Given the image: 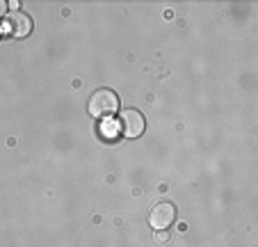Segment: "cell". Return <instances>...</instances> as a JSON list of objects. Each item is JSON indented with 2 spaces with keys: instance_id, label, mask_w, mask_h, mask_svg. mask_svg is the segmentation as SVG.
Returning a JSON list of instances; mask_svg holds the SVG:
<instances>
[{
  "instance_id": "obj_1",
  "label": "cell",
  "mask_w": 258,
  "mask_h": 247,
  "mask_svg": "<svg viewBox=\"0 0 258 247\" xmlns=\"http://www.w3.org/2000/svg\"><path fill=\"white\" fill-rule=\"evenodd\" d=\"M119 110V96L112 89H96L89 98V115L96 117V119H105V117H112Z\"/></svg>"
},
{
  "instance_id": "obj_2",
  "label": "cell",
  "mask_w": 258,
  "mask_h": 247,
  "mask_svg": "<svg viewBox=\"0 0 258 247\" xmlns=\"http://www.w3.org/2000/svg\"><path fill=\"white\" fill-rule=\"evenodd\" d=\"M0 32H5L7 37H14V39H23L32 32V19H30L25 12L16 10L10 12V14L3 19V25H0Z\"/></svg>"
},
{
  "instance_id": "obj_3",
  "label": "cell",
  "mask_w": 258,
  "mask_h": 247,
  "mask_svg": "<svg viewBox=\"0 0 258 247\" xmlns=\"http://www.w3.org/2000/svg\"><path fill=\"white\" fill-rule=\"evenodd\" d=\"M117 128H119V133H121L123 137L135 140V137H140L142 133H144V128H146L144 115H142L140 110H135V108H126V110H121V115H119Z\"/></svg>"
},
{
  "instance_id": "obj_4",
  "label": "cell",
  "mask_w": 258,
  "mask_h": 247,
  "mask_svg": "<svg viewBox=\"0 0 258 247\" xmlns=\"http://www.w3.org/2000/svg\"><path fill=\"white\" fill-rule=\"evenodd\" d=\"M174 220H176V209H174V204H169V202L156 204V206L151 209V213H149V224H151L156 231H165V229H169Z\"/></svg>"
},
{
  "instance_id": "obj_5",
  "label": "cell",
  "mask_w": 258,
  "mask_h": 247,
  "mask_svg": "<svg viewBox=\"0 0 258 247\" xmlns=\"http://www.w3.org/2000/svg\"><path fill=\"white\" fill-rule=\"evenodd\" d=\"M156 242H169V233L167 231H156Z\"/></svg>"
},
{
  "instance_id": "obj_6",
  "label": "cell",
  "mask_w": 258,
  "mask_h": 247,
  "mask_svg": "<svg viewBox=\"0 0 258 247\" xmlns=\"http://www.w3.org/2000/svg\"><path fill=\"white\" fill-rule=\"evenodd\" d=\"M7 7L10 5H7L5 0H0V16H7Z\"/></svg>"
},
{
  "instance_id": "obj_7",
  "label": "cell",
  "mask_w": 258,
  "mask_h": 247,
  "mask_svg": "<svg viewBox=\"0 0 258 247\" xmlns=\"http://www.w3.org/2000/svg\"><path fill=\"white\" fill-rule=\"evenodd\" d=\"M0 34H3V32H0Z\"/></svg>"
}]
</instances>
